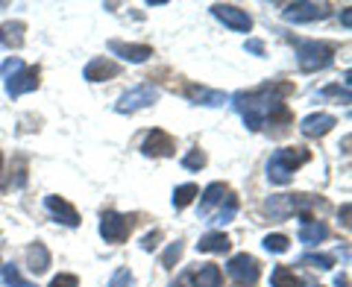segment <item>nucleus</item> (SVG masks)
Masks as SVG:
<instances>
[{"instance_id": "f257e3e1", "label": "nucleus", "mask_w": 352, "mask_h": 287, "mask_svg": "<svg viewBox=\"0 0 352 287\" xmlns=\"http://www.w3.org/2000/svg\"><path fill=\"white\" fill-rule=\"evenodd\" d=\"M288 94H294L291 82H267V85L252 88V91H238L232 97V106L244 117V126L250 132H258L267 124V117L285 106V97Z\"/></svg>"}, {"instance_id": "f03ea898", "label": "nucleus", "mask_w": 352, "mask_h": 287, "mask_svg": "<svg viewBox=\"0 0 352 287\" xmlns=\"http://www.w3.org/2000/svg\"><path fill=\"white\" fill-rule=\"evenodd\" d=\"M308 161H311V152L305 147H282L267 161V179L273 185H288L294 179V173Z\"/></svg>"}, {"instance_id": "7ed1b4c3", "label": "nucleus", "mask_w": 352, "mask_h": 287, "mask_svg": "<svg viewBox=\"0 0 352 287\" xmlns=\"http://www.w3.org/2000/svg\"><path fill=\"white\" fill-rule=\"evenodd\" d=\"M296 62H300V71L317 73L335 62V47L323 41H300L296 44Z\"/></svg>"}, {"instance_id": "20e7f679", "label": "nucleus", "mask_w": 352, "mask_h": 287, "mask_svg": "<svg viewBox=\"0 0 352 287\" xmlns=\"http://www.w3.org/2000/svg\"><path fill=\"white\" fill-rule=\"evenodd\" d=\"M159 100V88L153 85V82H141L135 88H129V91H124L118 97V103H115V112L120 115H135L141 112V108H147Z\"/></svg>"}, {"instance_id": "39448f33", "label": "nucleus", "mask_w": 352, "mask_h": 287, "mask_svg": "<svg viewBox=\"0 0 352 287\" xmlns=\"http://www.w3.org/2000/svg\"><path fill=\"white\" fill-rule=\"evenodd\" d=\"M314 205L311 196H302V194H285V196H270L267 200V211L273 220H288L291 214H300L308 217V208Z\"/></svg>"}, {"instance_id": "423d86ee", "label": "nucleus", "mask_w": 352, "mask_h": 287, "mask_svg": "<svg viewBox=\"0 0 352 287\" xmlns=\"http://www.w3.org/2000/svg\"><path fill=\"white\" fill-rule=\"evenodd\" d=\"M132 226H135V217L132 214H118V211H103L100 217V238L106 244H124L129 238Z\"/></svg>"}, {"instance_id": "0eeeda50", "label": "nucleus", "mask_w": 352, "mask_h": 287, "mask_svg": "<svg viewBox=\"0 0 352 287\" xmlns=\"http://www.w3.org/2000/svg\"><path fill=\"white\" fill-rule=\"evenodd\" d=\"M226 273H229V279H232V282L252 287V284L258 282V261L252 258V255H247V252H238V255L229 258Z\"/></svg>"}, {"instance_id": "6e6552de", "label": "nucleus", "mask_w": 352, "mask_h": 287, "mask_svg": "<svg viewBox=\"0 0 352 287\" xmlns=\"http://www.w3.org/2000/svg\"><path fill=\"white\" fill-rule=\"evenodd\" d=\"M212 15H214L223 27L235 30V32H250V30H252V18L247 15V9H238V6H232V3H214V6H212Z\"/></svg>"}, {"instance_id": "1a4fd4ad", "label": "nucleus", "mask_w": 352, "mask_h": 287, "mask_svg": "<svg viewBox=\"0 0 352 287\" xmlns=\"http://www.w3.org/2000/svg\"><path fill=\"white\" fill-rule=\"evenodd\" d=\"M44 208H47L50 217L56 220V223L68 226V229H76V226H80V214H76V208H74L68 200H62V196H56V194L44 196Z\"/></svg>"}, {"instance_id": "9d476101", "label": "nucleus", "mask_w": 352, "mask_h": 287, "mask_svg": "<svg viewBox=\"0 0 352 287\" xmlns=\"http://www.w3.org/2000/svg\"><path fill=\"white\" fill-rule=\"evenodd\" d=\"M173 150H176V141L162 129H153L144 138V144H141V152L153 156V159H168V156H173Z\"/></svg>"}, {"instance_id": "9b49d317", "label": "nucleus", "mask_w": 352, "mask_h": 287, "mask_svg": "<svg viewBox=\"0 0 352 287\" xmlns=\"http://www.w3.org/2000/svg\"><path fill=\"white\" fill-rule=\"evenodd\" d=\"M338 126V117L335 115H329V112H317V115H308L302 124H300V132L305 138H323L329 135Z\"/></svg>"}, {"instance_id": "f8f14e48", "label": "nucleus", "mask_w": 352, "mask_h": 287, "mask_svg": "<svg viewBox=\"0 0 352 287\" xmlns=\"http://www.w3.org/2000/svg\"><path fill=\"white\" fill-rule=\"evenodd\" d=\"M38 88V68H21L15 76L6 80V94L9 97H21V94H30Z\"/></svg>"}, {"instance_id": "ddd939ff", "label": "nucleus", "mask_w": 352, "mask_h": 287, "mask_svg": "<svg viewBox=\"0 0 352 287\" xmlns=\"http://www.w3.org/2000/svg\"><path fill=\"white\" fill-rule=\"evenodd\" d=\"M282 15H285V21H291V24H308V21L326 18L329 9L320 3H291V6H285Z\"/></svg>"}, {"instance_id": "4468645a", "label": "nucleus", "mask_w": 352, "mask_h": 287, "mask_svg": "<svg viewBox=\"0 0 352 287\" xmlns=\"http://www.w3.org/2000/svg\"><path fill=\"white\" fill-rule=\"evenodd\" d=\"M120 73V65H115L112 59H106V56H97L85 65V71L82 76L88 82H103V80H115V76Z\"/></svg>"}, {"instance_id": "2eb2a0df", "label": "nucleus", "mask_w": 352, "mask_h": 287, "mask_svg": "<svg viewBox=\"0 0 352 287\" xmlns=\"http://www.w3.org/2000/svg\"><path fill=\"white\" fill-rule=\"evenodd\" d=\"M109 50H112L115 56H120L124 62H132V65L147 62V59L153 56V47H150V44H124V41H109Z\"/></svg>"}, {"instance_id": "dca6fc26", "label": "nucleus", "mask_w": 352, "mask_h": 287, "mask_svg": "<svg viewBox=\"0 0 352 287\" xmlns=\"http://www.w3.org/2000/svg\"><path fill=\"white\" fill-rule=\"evenodd\" d=\"M232 191H229V185H223V182H212V185H208L206 187V191H203V203H200V214H212V208L214 205H223V203H229V200H232Z\"/></svg>"}, {"instance_id": "f3484780", "label": "nucleus", "mask_w": 352, "mask_h": 287, "mask_svg": "<svg viewBox=\"0 0 352 287\" xmlns=\"http://www.w3.org/2000/svg\"><path fill=\"white\" fill-rule=\"evenodd\" d=\"M326 238H329V226L323 223V220L302 217V223H300V244H305V246H317V244H323Z\"/></svg>"}, {"instance_id": "a211bd4d", "label": "nucleus", "mask_w": 352, "mask_h": 287, "mask_svg": "<svg viewBox=\"0 0 352 287\" xmlns=\"http://www.w3.org/2000/svg\"><path fill=\"white\" fill-rule=\"evenodd\" d=\"M27 264H30V273H36V275L47 273V267H50V249L44 244H32L27 249Z\"/></svg>"}, {"instance_id": "6ab92c4d", "label": "nucleus", "mask_w": 352, "mask_h": 287, "mask_svg": "<svg viewBox=\"0 0 352 287\" xmlns=\"http://www.w3.org/2000/svg\"><path fill=\"white\" fill-rule=\"evenodd\" d=\"M197 249L208 252V255H220V252H229V238L223 235V231H208L206 238H200Z\"/></svg>"}, {"instance_id": "aec40b11", "label": "nucleus", "mask_w": 352, "mask_h": 287, "mask_svg": "<svg viewBox=\"0 0 352 287\" xmlns=\"http://www.w3.org/2000/svg\"><path fill=\"white\" fill-rule=\"evenodd\" d=\"M194 287H220V267L217 264H203L194 273Z\"/></svg>"}, {"instance_id": "412c9836", "label": "nucleus", "mask_w": 352, "mask_h": 287, "mask_svg": "<svg viewBox=\"0 0 352 287\" xmlns=\"http://www.w3.org/2000/svg\"><path fill=\"white\" fill-rule=\"evenodd\" d=\"M270 287H302V282L296 279L291 267L279 264V267H273V273H270Z\"/></svg>"}, {"instance_id": "4be33fe9", "label": "nucleus", "mask_w": 352, "mask_h": 287, "mask_svg": "<svg viewBox=\"0 0 352 287\" xmlns=\"http://www.w3.org/2000/svg\"><path fill=\"white\" fill-rule=\"evenodd\" d=\"M188 94L203 106H223L229 100L223 91H208V88H188Z\"/></svg>"}, {"instance_id": "5701e85b", "label": "nucleus", "mask_w": 352, "mask_h": 287, "mask_svg": "<svg viewBox=\"0 0 352 287\" xmlns=\"http://www.w3.org/2000/svg\"><path fill=\"white\" fill-rule=\"evenodd\" d=\"M194 196H200V187L197 185H179L173 191V208H188L194 203Z\"/></svg>"}, {"instance_id": "b1692460", "label": "nucleus", "mask_w": 352, "mask_h": 287, "mask_svg": "<svg viewBox=\"0 0 352 287\" xmlns=\"http://www.w3.org/2000/svg\"><path fill=\"white\" fill-rule=\"evenodd\" d=\"M235 214H238V200L232 196V200H229L226 205H220L214 214H208V223H220V226H223V223H229V220H235Z\"/></svg>"}, {"instance_id": "393cba45", "label": "nucleus", "mask_w": 352, "mask_h": 287, "mask_svg": "<svg viewBox=\"0 0 352 287\" xmlns=\"http://www.w3.org/2000/svg\"><path fill=\"white\" fill-rule=\"evenodd\" d=\"M3 41L12 44V47H21V44H24V24H21V21H15V24L3 27Z\"/></svg>"}, {"instance_id": "a878e982", "label": "nucleus", "mask_w": 352, "mask_h": 287, "mask_svg": "<svg viewBox=\"0 0 352 287\" xmlns=\"http://www.w3.org/2000/svg\"><path fill=\"white\" fill-rule=\"evenodd\" d=\"M182 168L185 170H203L206 168V152L203 150H188L182 156Z\"/></svg>"}, {"instance_id": "bb28decb", "label": "nucleus", "mask_w": 352, "mask_h": 287, "mask_svg": "<svg viewBox=\"0 0 352 287\" xmlns=\"http://www.w3.org/2000/svg\"><path fill=\"white\" fill-rule=\"evenodd\" d=\"M288 246H291V240L285 235H267V238H264V249L276 252V255H279V252H288Z\"/></svg>"}, {"instance_id": "cd10ccee", "label": "nucleus", "mask_w": 352, "mask_h": 287, "mask_svg": "<svg viewBox=\"0 0 352 287\" xmlns=\"http://www.w3.org/2000/svg\"><path fill=\"white\" fill-rule=\"evenodd\" d=\"M179 258H182V240H176V244H170L162 252V267H173Z\"/></svg>"}, {"instance_id": "c85d7f7f", "label": "nucleus", "mask_w": 352, "mask_h": 287, "mask_svg": "<svg viewBox=\"0 0 352 287\" xmlns=\"http://www.w3.org/2000/svg\"><path fill=\"white\" fill-rule=\"evenodd\" d=\"M302 264H308V267H314V270H332L335 258L332 255H305Z\"/></svg>"}, {"instance_id": "c756f323", "label": "nucleus", "mask_w": 352, "mask_h": 287, "mask_svg": "<svg viewBox=\"0 0 352 287\" xmlns=\"http://www.w3.org/2000/svg\"><path fill=\"white\" fill-rule=\"evenodd\" d=\"M3 279H6V284H9V287H32L30 282L21 279L18 267H12V264H6V267H3Z\"/></svg>"}, {"instance_id": "7c9ffc66", "label": "nucleus", "mask_w": 352, "mask_h": 287, "mask_svg": "<svg viewBox=\"0 0 352 287\" xmlns=\"http://www.w3.org/2000/svg\"><path fill=\"white\" fill-rule=\"evenodd\" d=\"M21 68H24V62H21L18 56H9L3 65H0V76H3V80H9V76H15Z\"/></svg>"}, {"instance_id": "2f4dec72", "label": "nucleus", "mask_w": 352, "mask_h": 287, "mask_svg": "<svg viewBox=\"0 0 352 287\" xmlns=\"http://www.w3.org/2000/svg\"><path fill=\"white\" fill-rule=\"evenodd\" d=\"M109 287H132V273H129L126 267L115 270V275L109 279Z\"/></svg>"}, {"instance_id": "473e14b6", "label": "nucleus", "mask_w": 352, "mask_h": 287, "mask_svg": "<svg viewBox=\"0 0 352 287\" xmlns=\"http://www.w3.org/2000/svg\"><path fill=\"white\" fill-rule=\"evenodd\" d=\"M47 287H80V279H76V275H71V273H59Z\"/></svg>"}, {"instance_id": "72a5a7b5", "label": "nucleus", "mask_w": 352, "mask_h": 287, "mask_svg": "<svg viewBox=\"0 0 352 287\" xmlns=\"http://www.w3.org/2000/svg\"><path fill=\"white\" fill-rule=\"evenodd\" d=\"M247 53H252V56H264V44L258 41V38H247Z\"/></svg>"}, {"instance_id": "f704fd0d", "label": "nucleus", "mask_w": 352, "mask_h": 287, "mask_svg": "<svg viewBox=\"0 0 352 287\" xmlns=\"http://www.w3.org/2000/svg\"><path fill=\"white\" fill-rule=\"evenodd\" d=\"M156 240H159V231H153V235H147L144 240H141V249H153V246H156Z\"/></svg>"}, {"instance_id": "c9c22d12", "label": "nucleus", "mask_w": 352, "mask_h": 287, "mask_svg": "<svg viewBox=\"0 0 352 287\" xmlns=\"http://www.w3.org/2000/svg\"><path fill=\"white\" fill-rule=\"evenodd\" d=\"M340 217H344V226H349V205L340 208Z\"/></svg>"}, {"instance_id": "e433bc0d", "label": "nucleus", "mask_w": 352, "mask_h": 287, "mask_svg": "<svg viewBox=\"0 0 352 287\" xmlns=\"http://www.w3.org/2000/svg\"><path fill=\"white\" fill-rule=\"evenodd\" d=\"M340 21H344V27L352 24V15H349V9H344V15H340Z\"/></svg>"}, {"instance_id": "4c0bfd02", "label": "nucleus", "mask_w": 352, "mask_h": 287, "mask_svg": "<svg viewBox=\"0 0 352 287\" xmlns=\"http://www.w3.org/2000/svg\"><path fill=\"white\" fill-rule=\"evenodd\" d=\"M0 168H3V152H0Z\"/></svg>"}, {"instance_id": "58836bf2", "label": "nucleus", "mask_w": 352, "mask_h": 287, "mask_svg": "<svg viewBox=\"0 0 352 287\" xmlns=\"http://www.w3.org/2000/svg\"><path fill=\"white\" fill-rule=\"evenodd\" d=\"M0 44H3V30H0Z\"/></svg>"}]
</instances>
